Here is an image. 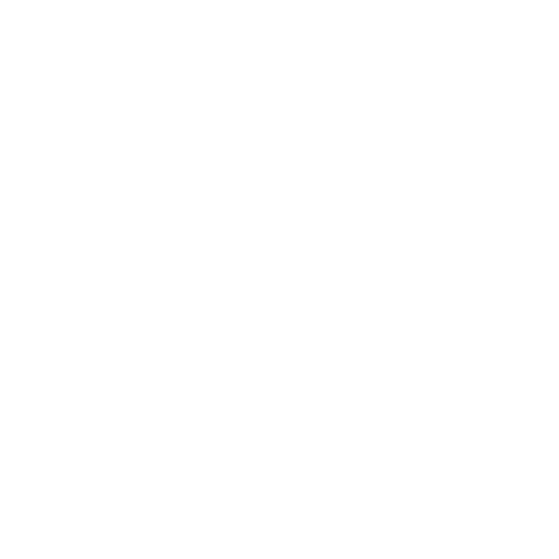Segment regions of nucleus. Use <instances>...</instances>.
Masks as SVG:
<instances>
[]
</instances>
